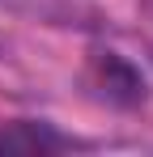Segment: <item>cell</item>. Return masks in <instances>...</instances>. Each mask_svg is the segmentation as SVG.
I'll use <instances>...</instances> for the list:
<instances>
[]
</instances>
